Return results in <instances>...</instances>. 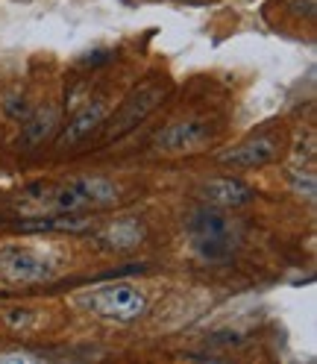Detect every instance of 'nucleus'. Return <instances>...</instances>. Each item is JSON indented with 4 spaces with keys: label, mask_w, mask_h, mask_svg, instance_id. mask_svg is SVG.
Instances as JSON below:
<instances>
[{
    "label": "nucleus",
    "mask_w": 317,
    "mask_h": 364,
    "mask_svg": "<svg viewBox=\"0 0 317 364\" xmlns=\"http://www.w3.org/2000/svg\"><path fill=\"white\" fill-rule=\"evenodd\" d=\"M118 194L121 188L109 176H80L53 191V209L56 212L100 209V206H112L118 200Z\"/></svg>",
    "instance_id": "3"
},
{
    "label": "nucleus",
    "mask_w": 317,
    "mask_h": 364,
    "mask_svg": "<svg viewBox=\"0 0 317 364\" xmlns=\"http://www.w3.org/2000/svg\"><path fill=\"white\" fill-rule=\"evenodd\" d=\"M4 112H6V118H12V121H24L30 112H33V106H30V100L24 95H15V97L6 100Z\"/></svg>",
    "instance_id": "12"
},
{
    "label": "nucleus",
    "mask_w": 317,
    "mask_h": 364,
    "mask_svg": "<svg viewBox=\"0 0 317 364\" xmlns=\"http://www.w3.org/2000/svg\"><path fill=\"white\" fill-rule=\"evenodd\" d=\"M291 182H294V188H297V194L306 191V200H308V203L314 200V176H311V173H294Z\"/></svg>",
    "instance_id": "14"
},
{
    "label": "nucleus",
    "mask_w": 317,
    "mask_h": 364,
    "mask_svg": "<svg viewBox=\"0 0 317 364\" xmlns=\"http://www.w3.org/2000/svg\"><path fill=\"white\" fill-rule=\"evenodd\" d=\"M80 306L109 323H135L147 311V297L132 282H109L82 294Z\"/></svg>",
    "instance_id": "2"
},
{
    "label": "nucleus",
    "mask_w": 317,
    "mask_h": 364,
    "mask_svg": "<svg viewBox=\"0 0 317 364\" xmlns=\"http://www.w3.org/2000/svg\"><path fill=\"white\" fill-rule=\"evenodd\" d=\"M209 139H212V129L206 121H179L156 135V147L168 156H179V153H191L203 147Z\"/></svg>",
    "instance_id": "6"
},
{
    "label": "nucleus",
    "mask_w": 317,
    "mask_h": 364,
    "mask_svg": "<svg viewBox=\"0 0 317 364\" xmlns=\"http://www.w3.org/2000/svg\"><path fill=\"white\" fill-rule=\"evenodd\" d=\"M112 59H115V50H112V48H100V50L85 53V56L80 59V65H82V68H103V65H109Z\"/></svg>",
    "instance_id": "13"
},
{
    "label": "nucleus",
    "mask_w": 317,
    "mask_h": 364,
    "mask_svg": "<svg viewBox=\"0 0 317 364\" xmlns=\"http://www.w3.org/2000/svg\"><path fill=\"white\" fill-rule=\"evenodd\" d=\"M106 121V103L103 100H92V103H85L82 112H77L74 121L68 124L62 132H59V147H74L80 141H85L88 135H92L95 129H100Z\"/></svg>",
    "instance_id": "9"
},
{
    "label": "nucleus",
    "mask_w": 317,
    "mask_h": 364,
    "mask_svg": "<svg viewBox=\"0 0 317 364\" xmlns=\"http://www.w3.org/2000/svg\"><path fill=\"white\" fill-rule=\"evenodd\" d=\"M200 194L209 206H217V209H241L256 200V191L247 186V182L232 179V176H217V179L203 182Z\"/></svg>",
    "instance_id": "8"
},
{
    "label": "nucleus",
    "mask_w": 317,
    "mask_h": 364,
    "mask_svg": "<svg viewBox=\"0 0 317 364\" xmlns=\"http://www.w3.org/2000/svg\"><path fill=\"white\" fill-rule=\"evenodd\" d=\"M186 235L206 262H226L238 244V223L217 206H200L186 218Z\"/></svg>",
    "instance_id": "1"
},
{
    "label": "nucleus",
    "mask_w": 317,
    "mask_h": 364,
    "mask_svg": "<svg viewBox=\"0 0 317 364\" xmlns=\"http://www.w3.org/2000/svg\"><path fill=\"white\" fill-rule=\"evenodd\" d=\"M53 273V262L33 247L6 244L0 247V279L9 285H36Z\"/></svg>",
    "instance_id": "4"
},
{
    "label": "nucleus",
    "mask_w": 317,
    "mask_h": 364,
    "mask_svg": "<svg viewBox=\"0 0 317 364\" xmlns=\"http://www.w3.org/2000/svg\"><path fill=\"white\" fill-rule=\"evenodd\" d=\"M288 4H291V12L314 18V0H288Z\"/></svg>",
    "instance_id": "15"
},
{
    "label": "nucleus",
    "mask_w": 317,
    "mask_h": 364,
    "mask_svg": "<svg viewBox=\"0 0 317 364\" xmlns=\"http://www.w3.org/2000/svg\"><path fill=\"white\" fill-rule=\"evenodd\" d=\"M56 121H59V109L56 106H38L33 109L30 115L24 118V129H21V139H18V147L24 150H33L38 144H44V139L56 129Z\"/></svg>",
    "instance_id": "10"
},
{
    "label": "nucleus",
    "mask_w": 317,
    "mask_h": 364,
    "mask_svg": "<svg viewBox=\"0 0 317 364\" xmlns=\"http://www.w3.org/2000/svg\"><path fill=\"white\" fill-rule=\"evenodd\" d=\"M162 97H165V85H158V82H147L141 88H135L132 95L115 109V115L109 118L106 139L112 141V139H118V135L135 129L147 115H153V109L162 103Z\"/></svg>",
    "instance_id": "5"
},
{
    "label": "nucleus",
    "mask_w": 317,
    "mask_h": 364,
    "mask_svg": "<svg viewBox=\"0 0 317 364\" xmlns=\"http://www.w3.org/2000/svg\"><path fill=\"white\" fill-rule=\"evenodd\" d=\"M144 241V223L139 218H118L103 226L100 244L106 250H129Z\"/></svg>",
    "instance_id": "11"
},
{
    "label": "nucleus",
    "mask_w": 317,
    "mask_h": 364,
    "mask_svg": "<svg viewBox=\"0 0 317 364\" xmlns=\"http://www.w3.org/2000/svg\"><path fill=\"white\" fill-rule=\"evenodd\" d=\"M279 156V144L267 135H253V139L241 141L238 147L226 150L217 162L226 168H264Z\"/></svg>",
    "instance_id": "7"
}]
</instances>
